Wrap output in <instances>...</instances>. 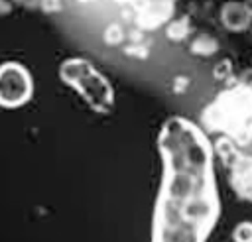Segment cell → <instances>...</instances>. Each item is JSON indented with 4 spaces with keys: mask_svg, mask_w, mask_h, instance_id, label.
<instances>
[{
    "mask_svg": "<svg viewBox=\"0 0 252 242\" xmlns=\"http://www.w3.org/2000/svg\"><path fill=\"white\" fill-rule=\"evenodd\" d=\"M32 94V79L18 63L0 65V104L14 108L24 104Z\"/></svg>",
    "mask_w": 252,
    "mask_h": 242,
    "instance_id": "2",
    "label": "cell"
},
{
    "mask_svg": "<svg viewBox=\"0 0 252 242\" xmlns=\"http://www.w3.org/2000/svg\"><path fill=\"white\" fill-rule=\"evenodd\" d=\"M63 77L73 83L83 96L98 110H106L112 104V91L106 81L85 61H69L63 67Z\"/></svg>",
    "mask_w": 252,
    "mask_h": 242,
    "instance_id": "1",
    "label": "cell"
}]
</instances>
